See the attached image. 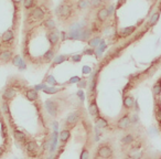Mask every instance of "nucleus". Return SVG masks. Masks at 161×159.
<instances>
[{"mask_svg":"<svg viewBox=\"0 0 161 159\" xmlns=\"http://www.w3.org/2000/svg\"><path fill=\"white\" fill-rule=\"evenodd\" d=\"M101 43V38L99 36H95V38H90L88 40V45L90 48H97Z\"/></svg>","mask_w":161,"mask_h":159,"instance_id":"obj_26","label":"nucleus"},{"mask_svg":"<svg viewBox=\"0 0 161 159\" xmlns=\"http://www.w3.org/2000/svg\"><path fill=\"white\" fill-rule=\"evenodd\" d=\"M0 112H1V109H0Z\"/></svg>","mask_w":161,"mask_h":159,"instance_id":"obj_38","label":"nucleus"},{"mask_svg":"<svg viewBox=\"0 0 161 159\" xmlns=\"http://www.w3.org/2000/svg\"><path fill=\"white\" fill-rule=\"evenodd\" d=\"M43 27L48 30V31H51V30H54V29H55V22H54L53 19H51V18H48V19H45V20L43 21Z\"/></svg>","mask_w":161,"mask_h":159,"instance_id":"obj_24","label":"nucleus"},{"mask_svg":"<svg viewBox=\"0 0 161 159\" xmlns=\"http://www.w3.org/2000/svg\"><path fill=\"white\" fill-rule=\"evenodd\" d=\"M47 38H48V40H49V42H50L51 45H56L57 43H59L60 35H59V33L55 31V29H54V30H51V31H49Z\"/></svg>","mask_w":161,"mask_h":159,"instance_id":"obj_10","label":"nucleus"},{"mask_svg":"<svg viewBox=\"0 0 161 159\" xmlns=\"http://www.w3.org/2000/svg\"><path fill=\"white\" fill-rule=\"evenodd\" d=\"M71 137V129L70 128H65L60 131V140L62 143H66Z\"/></svg>","mask_w":161,"mask_h":159,"instance_id":"obj_21","label":"nucleus"},{"mask_svg":"<svg viewBox=\"0 0 161 159\" xmlns=\"http://www.w3.org/2000/svg\"><path fill=\"white\" fill-rule=\"evenodd\" d=\"M113 156V148L109 144H102L101 146H98V148L96 149V155L95 157L99 158H110Z\"/></svg>","mask_w":161,"mask_h":159,"instance_id":"obj_3","label":"nucleus"},{"mask_svg":"<svg viewBox=\"0 0 161 159\" xmlns=\"http://www.w3.org/2000/svg\"><path fill=\"white\" fill-rule=\"evenodd\" d=\"M152 94L154 97H158L161 95V77L158 78V81L153 84L152 86Z\"/></svg>","mask_w":161,"mask_h":159,"instance_id":"obj_23","label":"nucleus"},{"mask_svg":"<svg viewBox=\"0 0 161 159\" xmlns=\"http://www.w3.org/2000/svg\"><path fill=\"white\" fill-rule=\"evenodd\" d=\"M109 14H110V11H109V9L107 7H101L98 9V11H97L96 13V19L99 21V22H105L106 20L109 18Z\"/></svg>","mask_w":161,"mask_h":159,"instance_id":"obj_7","label":"nucleus"},{"mask_svg":"<svg viewBox=\"0 0 161 159\" xmlns=\"http://www.w3.org/2000/svg\"><path fill=\"white\" fill-rule=\"evenodd\" d=\"M30 18L34 21H43L45 18V13L40 7H34L30 11Z\"/></svg>","mask_w":161,"mask_h":159,"instance_id":"obj_6","label":"nucleus"},{"mask_svg":"<svg viewBox=\"0 0 161 159\" xmlns=\"http://www.w3.org/2000/svg\"><path fill=\"white\" fill-rule=\"evenodd\" d=\"M33 6H34V0H23V7H24V9L29 10V9H31Z\"/></svg>","mask_w":161,"mask_h":159,"instance_id":"obj_31","label":"nucleus"},{"mask_svg":"<svg viewBox=\"0 0 161 159\" xmlns=\"http://www.w3.org/2000/svg\"><path fill=\"white\" fill-rule=\"evenodd\" d=\"M133 104H135V98L131 95H125L123 98V105L124 108L126 109H131L133 107Z\"/></svg>","mask_w":161,"mask_h":159,"instance_id":"obj_16","label":"nucleus"},{"mask_svg":"<svg viewBox=\"0 0 161 159\" xmlns=\"http://www.w3.org/2000/svg\"><path fill=\"white\" fill-rule=\"evenodd\" d=\"M16 95H17V92L13 87H7L5 88L4 93H2V98H4V101L9 102V101L13 100L16 97Z\"/></svg>","mask_w":161,"mask_h":159,"instance_id":"obj_9","label":"nucleus"},{"mask_svg":"<svg viewBox=\"0 0 161 159\" xmlns=\"http://www.w3.org/2000/svg\"><path fill=\"white\" fill-rule=\"evenodd\" d=\"M62 88H57V87H44L43 92L47 94H55L57 92H60Z\"/></svg>","mask_w":161,"mask_h":159,"instance_id":"obj_30","label":"nucleus"},{"mask_svg":"<svg viewBox=\"0 0 161 159\" xmlns=\"http://www.w3.org/2000/svg\"><path fill=\"white\" fill-rule=\"evenodd\" d=\"M154 114H156V118H157L158 123L161 125V103L158 104L156 106V112H154Z\"/></svg>","mask_w":161,"mask_h":159,"instance_id":"obj_29","label":"nucleus"},{"mask_svg":"<svg viewBox=\"0 0 161 159\" xmlns=\"http://www.w3.org/2000/svg\"><path fill=\"white\" fill-rule=\"evenodd\" d=\"M45 109L49 113V115L52 116V117H56L59 116L60 113V104L57 103V101L55 100H47L45 101Z\"/></svg>","mask_w":161,"mask_h":159,"instance_id":"obj_2","label":"nucleus"},{"mask_svg":"<svg viewBox=\"0 0 161 159\" xmlns=\"http://www.w3.org/2000/svg\"><path fill=\"white\" fill-rule=\"evenodd\" d=\"M12 51L9 50V49H6L4 51H0V61L2 63H8L10 60H12Z\"/></svg>","mask_w":161,"mask_h":159,"instance_id":"obj_13","label":"nucleus"},{"mask_svg":"<svg viewBox=\"0 0 161 159\" xmlns=\"http://www.w3.org/2000/svg\"><path fill=\"white\" fill-rule=\"evenodd\" d=\"M54 54H55V51H54L53 49H50V50L47 51V53L43 55V59L45 61H51L54 57Z\"/></svg>","mask_w":161,"mask_h":159,"instance_id":"obj_28","label":"nucleus"},{"mask_svg":"<svg viewBox=\"0 0 161 159\" xmlns=\"http://www.w3.org/2000/svg\"><path fill=\"white\" fill-rule=\"evenodd\" d=\"M66 59H67V56H65V55H60V56H57L56 59L54 60V64H53V65H57V64L62 63L63 61H65Z\"/></svg>","mask_w":161,"mask_h":159,"instance_id":"obj_33","label":"nucleus"},{"mask_svg":"<svg viewBox=\"0 0 161 159\" xmlns=\"http://www.w3.org/2000/svg\"><path fill=\"white\" fill-rule=\"evenodd\" d=\"M160 59H161V56H160Z\"/></svg>","mask_w":161,"mask_h":159,"instance_id":"obj_39","label":"nucleus"},{"mask_svg":"<svg viewBox=\"0 0 161 159\" xmlns=\"http://www.w3.org/2000/svg\"><path fill=\"white\" fill-rule=\"evenodd\" d=\"M135 140H136L135 135H132V134H126L125 136L121 137L120 144L123 146H130L131 144L135 143Z\"/></svg>","mask_w":161,"mask_h":159,"instance_id":"obj_14","label":"nucleus"},{"mask_svg":"<svg viewBox=\"0 0 161 159\" xmlns=\"http://www.w3.org/2000/svg\"><path fill=\"white\" fill-rule=\"evenodd\" d=\"M24 95H26L27 100H29L30 102H34L39 98V95H38V92L35 90H33V88H30V90H27L26 93H24Z\"/></svg>","mask_w":161,"mask_h":159,"instance_id":"obj_18","label":"nucleus"},{"mask_svg":"<svg viewBox=\"0 0 161 159\" xmlns=\"http://www.w3.org/2000/svg\"><path fill=\"white\" fill-rule=\"evenodd\" d=\"M80 157H81V159H87V158L89 157V152H88V150L86 149V147L83 148V151L81 152V156H80Z\"/></svg>","mask_w":161,"mask_h":159,"instance_id":"obj_34","label":"nucleus"},{"mask_svg":"<svg viewBox=\"0 0 161 159\" xmlns=\"http://www.w3.org/2000/svg\"><path fill=\"white\" fill-rule=\"evenodd\" d=\"M88 113L93 116V117H96V116L99 115V108H98V105H97V102H96V97H93V98L89 101Z\"/></svg>","mask_w":161,"mask_h":159,"instance_id":"obj_8","label":"nucleus"},{"mask_svg":"<svg viewBox=\"0 0 161 159\" xmlns=\"http://www.w3.org/2000/svg\"><path fill=\"white\" fill-rule=\"evenodd\" d=\"M12 63H13V65H16V66H20L21 64H22V60H21V57L19 55L12 56Z\"/></svg>","mask_w":161,"mask_h":159,"instance_id":"obj_32","label":"nucleus"},{"mask_svg":"<svg viewBox=\"0 0 161 159\" xmlns=\"http://www.w3.org/2000/svg\"><path fill=\"white\" fill-rule=\"evenodd\" d=\"M5 152H6V149H5V147H0V158H1L2 156L5 155Z\"/></svg>","mask_w":161,"mask_h":159,"instance_id":"obj_36","label":"nucleus"},{"mask_svg":"<svg viewBox=\"0 0 161 159\" xmlns=\"http://www.w3.org/2000/svg\"><path fill=\"white\" fill-rule=\"evenodd\" d=\"M84 53H85V54H89V55H92L94 52H93L92 49H89V50H85V51H84Z\"/></svg>","mask_w":161,"mask_h":159,"instance_id":"obj_37","label":"nucleus"},{"mask_svg":"<svg viewBox=\"0 0 161 159\" xmlns=\"http://www.w3.org/2000/svg\"><path fill=\"white\" fill-rule=\"evenodd\" d=\"M71 59H72L73 62H80V61L82 60V55H81V54H77V55H73Z\"/></svg>","mask_w":161,"mask_h":159,"instance_id":"obj_35","label":"nucleus"},{"mask_svg":"<svg viewBox=\"0 0 161 159\" xmlns=\"http://www.w3.org/2000/svg\"><path fill=\"white\" fill-rule=\"evenodd\" d=\"M39 149V145L35 140H28L26 143V151L29 152V154H32V152H36Z\"/></svg>","mask_w":161,"mask_h":159,"instance_id":"obj_15","label":"nucleus"},{"mask_svg":"<svg viewBox=\"0 0 161 159\" xmlns=\"http://www.w3.org/2000/svg\"><path fill=\"white\" fill-rule=\"evenodd\" d=\"M130 125H131V122H130L129 114H125L117 121L116 126L118 129H120V130H127L130 127Z\"/></svg>","mask_w":161,"mask_h":159,"instance_id":"obj_5","label":"nucleus"},{"mask_svg":"<svg viewBox=\"0 0 161 159\" xmlns=\"http://www.w3.org/2000/svg\"><path fill=\"white\" fill-rule=\"evenodd\" d=\"M92 33H93V31H92V29H89V28L82 29L80 40H81V41H84V42L88 41V40L90 39V36H92Z\"/></svg>","mask_w":161,"mask_h":159,"instance_id":"obj_17","label":"nucleus"},{"mask_svg":"<svg viewBox=\"0 0 161 159\" xmlns=\"http://www.w3.org/2000/svg\"><path fill=\"white\" fill-rule=\"evenodd\" d=\"M55 14L60 20H68L72 16V7L66 2H63L55 9Z\"/></svg>","mask_w":161,"mask_h":159,"instance_id":"obj_1","label":"nucleus"},{"mask_svg":"<svg viewBox=\"0 0 161 159\" xmlns=\"http://www.w3.org/2000/svg\"><path fill=\"white\" fill-rule=\"evenodd\" d=\"M13 136H14V138H16L17 142L23 144V145H26V143L28 142V137H27L26 134H24L23 131L17 129V128L13 129Z\"/></svg>","mask_w":161,"mask_h":159,"instance_id":"obj_12","label":"nucleus"},{"mask_svg":"<svg viewBox=\"0 0 161 159\" xmlns=\"http://www.w3.org/2000/svg\"><path fill=\"white\" fill-rule=\"evenodd\" d=\"M95 124H96V126L98 128H107L108 125H109L107 119L102 117L101 115H98V116H96V117H95Z\"/></svg>","mask_w":161,"mask_h":159,"instance_id":"obj_19","label":"nucleus"},{"mask_svg":"<svg viewBox=\"0 0 161 159\" xmlns=\"http://www.w3.org/2000/svg\"><path fill=\"white\" fill-rule=\"evenodd\" d=\"M90 7V0H77L76 8L78 10H86L87 8Z\"/></svg>","mask_w":161,"mask_h":159,"instance_id":"obj_22","label":"nucleus"},{"mask_svg":"<svg viewBox=\"0 0 161 159\" xmlns=\"http://www.w3.org/2000/svg\"><path fill=\"white\" fill-rule=\"evenodd\" d=\"M13 40H14V31L12 29H8L7 31L1 35L2 43H11Z\"/></svg>","mask_w":161,"mask_h":159,"instance_id":"obj_11","label":"nucleus"},{"mask_svg":"<svg viewBox=\"0 0 161 159\" xmlns=\"http://www.w3.org/2000/svg\"><path fill=\"white\" fill-rule=\"evenodd\" d=\"M136 29H137V27H136V26L126 27V28H124V29L120 31V36H123V38H127V36L131 35L132 33L136 31Z\"/></svg>","mask_w":161,"mask_h":159,"instance_id":"obj_20","label":"nucleus"},{"mask_svg":"<svg viewBox=\"0 0 161 159\" xmlns=\"http://www.w3.org/2000/svg\"><path fill=\"white\" fill-rule=\"evenodd\" d=\"M105 4V0H90V7L92 8H101Z\"/></svg>","mask_w":161,"mask_h":159,"instance_id":"obj_27","label":"nucleus"},{"mask_svg":"<svg viewBox=\"0 0 161 159\" xmlns=\"http://www.w3.org/2000/svg\"><path fill=\"white\" fill-rule=\"evenodd\" d=\"M80 121H81V113L80 112H73L65 118L64 126H65V128L72 129V128H74L78 124Z\"/></svg>","mask_w":161,"mask_h":159,"instance_id":"obj_4","label":"nucleus"},{"mask_svg":"<svg viewBox=\"0 0 161 159\" xmlns=\"http://www.w3.org/2000/svg\"><path fill=\"white\" fill-rule=\"evenodd\" d=\"M159 18H160V12H154V13L149 18V20H148V27H153L156 26L157 22L159 21Z\"/></svg>","mask_w":161,"mask_h":159,"instance_id":"obj_25","label":"nucleus"}]
</instances>
